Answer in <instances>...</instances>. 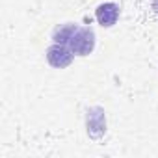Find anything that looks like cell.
<instances>
[{"label": "cell", "instance_id": "3957f363", "mask_svg": "<svg viewBox=\"0 0 158 158\" xmlns=\"http://www.w3.org/2000/svg\"><path fill=\"white\" fill-rule=\"evenodd\" d=\"M86 128L93 139L106 134V114L101 106H91L86 110Z\"/></svg>", "mask_w": 158, "mask_h": 158}, {"label": "cell", "instance_id": "277c9868", "mask_svg": "<svg viewBox=\"0 0 158 158\" xmlns=\"http://www.w3.org/2000/svg\"><path fill=\"white\" fill-rule=\"evenodd\" d=\"M121 15V8L115 2H102L95 10V19L102 28H112Z\"/></svg>", "mask_w": 158, "mask_h": 158}, {"label": "cell", "instance_id": "8992f818", "mask_svg": "<svg viewBox=\"0 0 158 158\" xmlns=\"http://www.w3.org/2000/svg\"><path fill=\"white\" fill-rule=\"evenodd\" d=\"M151 8L154 13H158V0H151Z\"/></svg>", "mask_w": 158, "mask_h": 158}, {"label": "cell", "instance_id": "6da1fadb", "mask_svg": "<svg viewBox=\"0 0 158 158\" xmlns=\"http://www.w3.org/2000/svg\"><path fill=\"white\" fill-rule=\"evenodd\" d=\"M95 43H97V35L91 26H78L69 47L74 52V56H89L95 48Z\"/></svg>", "mask_w": 158, "mask_h": 158}, {"label": "cell", "instance_id": "7a4b0ae2", "mask_svg": "<svg viewBox=\"0 0 158 158\" xmlns=\"http://www.w3.org/2000/svg\"><path fill=\"white\" fill-rule=\"evenodd\" d=\"M47 61L54 67V69H65L73 63L74 60V52L71 50L69 45H61V43H52L47 48Z\"/></svg>", "mask_w": 158, "mask_h": 158}, {"label": "cell", "instance_id": "5b68a950", "mask_svg": "<svg viewBox=\"0 0 158 158\" xmlns=\"http://www.w3.org/2000/svg\"><path fill=\"white\" fill-rule=\"evenodd\" d=\"M78 24H73V23H65V24H58L52 32V41L54 43H61V45H69L74 32H76Z\"/></svg>", "mask_w": 158, "mask_h": 158}]
</instances>
